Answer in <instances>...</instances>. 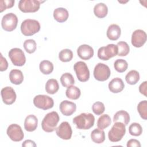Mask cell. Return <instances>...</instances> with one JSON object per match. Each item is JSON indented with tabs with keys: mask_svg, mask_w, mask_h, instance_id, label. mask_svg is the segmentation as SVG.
Returning a JSON list of instances; mask_svg holds the SVG:
<instances>
[{
	"mask_svg": "<svg viewBox=\"0 0 147 147\" xmlns=\"http://www.w3.org/2000/svg\"><path fill=\"white\" fill-rule=\"evenodd\" d=\"M115 69L120 73L125 72L128 67L127 62L123 59H117L114 63Z\"/></svg>",
	"mask_w": 147,
	"mask_h": 147,
	"instance_id": "836d02e7",
	"label": "cell"
},
{
	"mask_svg": "<svg viewBox=\"0 0 147 147\" xmlns=\"http://www.w3.org/2000/svg\"><path fill=\"white\" fill-rule=\"evenodd\" d=\"M37 124L38 119L37 117L33 114H30L25 119L24 128L28 131H33L37 129Z\"/></svg>",
	"mask_w": 147,
	"mask_h": 147,
	"instance_id": "d6986e66",
	"label": "cell"
},
{
	"mask_svg": "<svg viewBox=\"0 0 147 147\" xmlns=\"http://www.w3.org/2000/svg\"><path fill=\"white\" fill-rule=\"evenodd\" d=\"M59 114L56 111L48 113L43 118L41 122V127L44 131L47 133L53 131L56 129L59 121Z\"/></svg>",
	"mask_w": 147,
	"mask_h": 147,
	"instance_id": "7a4b0ae2",
	"label": "cell"
},
{
	"mask_svg": "<svg viewBox=\"0 0 147 147\" xmlns=\"http://www.w3.org/2000/svg\"><path fill=\"white\" fill-rule=\"evenodd\" d=\"M121 34L120 27L117 24L110 25L107 30V37L112 41H115L119 38Z\"/></svg>",
	"mask_w": 147,
	"mask_h": 147,
	"instance_id": "ffe728a7",
	"label": "cell"
},
{
	"mask_svg": "<svg viewBox=\"0 0 147 147\" xmlns=\"http://www.w3.org/2000/svg\"><path fill=\"white\" fill-rule=\"evenodd\" d=\"M8 55L12 63L16 66H22L26 62L25 54L20 48H14L11 49L9 52Z\"/></svg>",
	"mask_w": 147,
	"mask_h": 147,
	"instance_id": "8fae6325",
	"label": "cell"
},
{
	"mask_svg": "<svg viewBox=\"0 0 147 147\" xmlns=\"http://www.w3.org/2000/svg\"><path fill=\"white\" fill-rule=\"evenodd\" d=\"M111 75L110 69L108 65L99 63L97 64L94 69V76L98 81L103 82L107 80Z\"/></svg>",
	"mask_w": 147,
	"mask_h": 147,
	"instance_id": "52a82bcc",
	"label": "cell"
},
{
	"mask_svg": "<svg viewBox=\"0 0 147 147\" xmlns=\"http://www.w3.org/2000/svg\"><path fill=\"white\" fill-rule=\"evenodd\" d=\"M61 113L65 116H69L74 114L76 110V105L75 103L65 100L62 101L59 106Z\"/></svg>",
	"mask_w": 147,
	"mask_h": 147,
	"instance_id": "2e32d148",
	"label": "cell"
},
{
	"mask_svg": "<svg viewBox=\"0 0 147 147\" xmlns=\"http://www.w3.org/2000/svg\"><path fill=\"white\" fill-rule=\"evenodd\" d=\"M81 94V92L80 89L74 86H71L67 88L65 91V95L66 96L70 99L73 100H76L78 99Z\"/></svg>",
	"mask_w": 147,
	"mask_h": 147,
	"instance_id": "4316f807",
	"label": "cell"
},
{
	"mask_svg": "<svg viewBox=\"0 0 147 147\" xmlns=\"http://www.w3.org/2000/svg\"><path fill=\"white\" fill-rule=\"evenodd\" d=\"M24 48L28 53H33L36 49V42L33 39L26 40L24 42Z\"/></svg>",
	"mask_w": 147,
	"mask_h": 147,
	"instance_id": "8d00e7d4",
	"label": "cell"
},
{
	"mask_svg": "<svg viewBox=\"0 0 147 147\" xmlns=\"http://www.w3.org/2000/svg\"><path fill=\"white\" fill-rule=\"evenodd\" d=\"M15 1L13 0H1L0 1V11L2 12L6 9H9L14 6Z\"/></svg>",
	"mask_w": 147,
	"mask_h": 147,
	"instance_id": "f35d334b",
	"label": "cell"
},
{
	"mask_svg": "<svg viewBox=\"0 0 147 147\" xmlns=\"http://www.w3.org/2000/svg\"><path fill=\"white\" fill-rule=\"evenodd\" d=\"M118 53V47L117 45L110 44L106 47H102L98 51V57L103 60H108L110 58L116 56Z\"/></svg>",
	"mask_w": 147,
	"mask_h": 147,
	"instance_id": "8992f818",
	"label": "cell"
},
{
	"mask_svg": "<svg viewBox=\"0 0 147 147\" xmlns=\"http://www.w3.org/2000/svg\"><path fill=\"white\" fill-rule=\"evenodd\" d=\"M22 146L24 147H28V146H30V147H35L36 146V144H35V142L30 140H26L25 141H24L22 144Z\"/></svg>",
	"mask_w": 147,
	"mask_h": 147,
	"instance_id": "7bdbcfd3",
	"label": "cell"
},
{
	"mask_svg": "<svg viewBox=\"0 0 147 147\" xmlns=\"http://www.w3.org/2000/svg\"><path fill=\"white\" fill-rule=\"evenodd\" d=\"M95 117L91 113H81L73 119V123L79 129L87 130L94 126Z\"/></svg>",
	"mask_w": 147,
	"mask_h": 147,
	"instance_id": "6da1fadb",
	"label": "cell"
},
{
	"mask_svg": "<svg viewBox=\"0 0 147 147\" xmlns=\"http://www.w3.org/2000/svg\"><path fill=\"white\" fill-rule=\"evenodd\" d=\"M137 111L140 117L145 120L147 119V101L146 100L141 101L137 105Z\"/></svg>",
	"mask_w": 147,
	"mask_h": 147,
	"instance_id": "d590c367",
	"label": "cell"
},
{
	"mask_svg": "<svg viewBox=\"0 0 147 147\" xmlns=\"http://www.w3.org/2000/svg\"><path fill=\"white\" fill-rule=\"evenodd\" d=\"M118 47V56H125L129 52L130 48L127 42L125 41H119L117 44Z\"/></svg>",
	"mask_w": 147,
	"mask_h": 147,
	"instance_id": "1f68e13d",
	"label": "cell"
},
{
	"mask_svg": "<svg viewBox=\"0 0 147 147\" xmlns=\"http://www.w3.org/2000/svg\"><path fill=\"white\" fill-rule=\"evenodd\" d=\"M9 79L11 83L14 84H21L24 80V75L22 71L17 69L11 70L9 74Z\"/></svg>",
	"mask_w": 147,
	"mask_h": 147,
	"instance_id": "7402d4cb",
	"label": "cell"
},
{
	"mask_svg": "<svg viewBox=\"0 0 147 147\" xmlns=\"http://www.w3.org/2000/svg\"><path fill=\"white\" fill-rule=\"evenodd\" d=\"M127 147H140L141 144L139 141L136 139H130L127 142Z\"/></svg>",
	"mask_w": 147,
	"mask_h": 147,
	"instance_id": "60d3db41",
	"label": "cell"
},
{
	"mask_svg": "<svg viewBox=\"0 0 147 147\" xmlns=\"http://www.w3.org/2000/svg\"><path fill=\"white\" fill-rule=\"evenodd\" d=\"M105 107L101 102H96L92 106V110L96 115H101L105 111Z\"/></svg>",
	"mask_w": 147,
	"mask_h": 147,
	"instance_id": "74e56055",
	"label": "cell"
},
{
	"mask_svg": "<svg viewBox=\"0 0 147 147\" xmlns=\"http://www.w3.org/2000/svg\"><path fill=\"white\" fill-rule=\"evenodd\" d=\"M74 69L78 80L82 82H87L90 78V71L87 64L82 61L76 62Z\"/></svg>",
	"mask_w": 147,
	"mask_h": 147,
	"instance_id": "9c48e42d",
	"label": "cell"
},
{
	"mask_svg": "<svg viewBox=\"0 0 147 147\" xmlns=\"http://www.w3.org/2000/svg\"><path fill=\"white\" fill-rule=\"evenodd\" d=\"M131 44L136 48L142 47L146 41V34L141 29H137L132 33Z\"/></svg>",
	"mask_w": 147,
	"mask_h": 147,
	"instance_id": "5bb4252c",
	"label": "cell"
},
{
	"mask_svg": "<svg viewBox=\"0 0 147 147\" xmlns=\"http://www.w3.org/2000/svg\"><path fill=\"white\" fill-rule=\"evenodd\" d=\"M108 86L109 89L111 92L113 93H118L123 90L125 84L121 78H115L109 82Z\"/></svg>",
	"mask_w": 147,
	"mask_h": 147,
	"instance_id": "ac0fdd59",
	"label": "cell"
},
{
	"mask_svg": "<svg viewBox=\"0 0 147 147\" xmlns=\"http://www.w3.org/2000/svg\"><path fill=\"white\" fill-rule=\"evenodd\" d=\"M34 105L40 109L47 110L53 107L54 102L52 98L46 95H38L33 99Z\"/></svg>",
	"mask_w": 147,
	"mask_h": 147,
	"instance_id": "30bf717a",
	"label": "cell"
},
{
	"mask_svg": "<svg viewBox=\"0 0 147 147\" xmlns=\"http://www.w3.org/2000/svg\"><path fill=\"white\" fill-rule=\"evenodd\" d=\"M59 58L63 62H68L73 58V52L69 49H63L59 53Z\"/></svg>",
	"mask_w": 147,
	"mask_h": 147,
	"instance_id": "d6a6232c",
	"label": "cell"
},
{
	"mask_svg": "<svg viewBox=\"0 0 147 147\" xmlns=\"http://www.w3.org/2000/svg\"><path fill=\"white\" fill-rule=\"evenodd\" d=\"M59 88V86L56 79H50L45 84V90L48 94H54L57 92Z\"/></svg>",
	"mask_w": 147,
	"mask_h": 147,
	"instance_id": "484cf974",
	"label": "cell"
},
{
	"mask_svg": "<svg viewBox=\"0 0 147 147\" xmlns=\"http://www.w3.org/2000/svg\"><path fill=\"white\" fill-rule=\"evenodd\" d=\"M92 141L96 144H101L105 140V131L100 129H95L91 133Z\"/></svg>",
	"mask_w": 147,
	"mask_h": 147,
	"instance_id": "cb8c5ba5",
	"label": "cell"
},
{
	"mask_svg": "<svg viewBox=\"0 0 147 147\" xmlns=\"http://www.w3.org/2000/svg\"><path fill=\"white\" fill-rule=\"evenodd\" d=\"M146 88H147V82L145 81L142 83L139 86V91L141 94H143L145 96H147L146 94Z\"/></svg>",
	"mask_w": 147,
	"mask_h": 147,
	"instance_id": "b9f144b4",
	"label": "cell"
},
{
	"mask_svg": "<svg viewBox=\"0 0 147 147\" xmlns=\"http://www.w3.org/2000/svg\"><path fill=\"white\" fill-rule=\"evenodd\" d=\"M44 2L37 0H21L18 3V8L23 13H34L39 10L40 3Z\"/></svg>",
	"mask_w": 147,
	"mask_h": 147,
	"instance_id": "5b68a950",
	"label": "cell"
},
{
	"mask_svg": "<svg viewBox=\"0 0 147 147\" xmlns=\"http://www.w3.org/2000/svg\"><path fill=\"white\" fill-rule=\"evenodd\" d=\"M126 133L125 125L120 122H114L108 133L109 140L113 142L121 141Z\"/></svg>",
	"mask_w": 147,
	"mask_h": 147,
	"instance_id": "277c9868",
	"label": "cell"
},
{
	"mask_svg": "<svg viewBox=\"0 0 147 147\" xmlns=\"http://www.w3.org/2000/svg\"><path fill=\"white\" fill-rule=\"evenodd\" d=\"M94 13L95 16L99 18L105 17L108 13L107 6L103 3H99L94 7Z\"/></svg>",
	"mask_w": 147,
	"mask_h": 147,
	"instance_id": "d4e9b609",
	"label": "cell"
},
{
	"mask_svg": "<svg viewBox=\"0 0 147 147\" xmlns=\"http://www.w3.org/2000/svg\"><path fill=\"white\" fill-rule=\"evenodd\" d=\"M60 82L62 86L67 88L72 86L75 83V80L73 76L68 72L64 73L61 76Z\"/></svg>",
	"mask_w": 147,
	"mask_h": 147,
	"instance_id": "4dcf8cb0",
	"label": "cell"
},
{
	"mask_svg": "<svg viewBox=\"0 0 147 147\" xmlns=\"http://www.w3.org/2000/svg\"><path fill=\"white\" fill-rule=\"evenodd\" d=\"M56 133L60 138L68 140L71 139L72 137V130L69 123L67 121H64L61 122L56 129Z\"/></svg>",
	"mask_w": 147,
	"mask_h": 147,
	"instance_id": "4fadbf2b",
	"label": "cell"
},
{
	"mask_svg": "<svg viewBox=\"0 0 147 147\" xmlns=\"http://www.w3.org/2000/svg\"><path fill=\"white\" fill-rule=\"evenodd\" d=\"M1 95L3 102L7 105L13 104L16 99V94L14 89L11 87H5L1 90Z\"/></svg>",
	"mask_w": 147,
	"mask_h": 147,
	"instance_id": "9a60e30c",
	"label": "cell"
},
{
	"mask_svg": "<svg viewBox=\"0 0 147 147\" xmlns=\"http://www.w3.org/2000/svg\"><path fill=\"white\" fill-rule=\"evenodd\" d=\"M129 132L131 136H139L142 133V128L138 123L134 122L129 126Z\"/></svg>",
	"mask_w": 147,
	"mask_h": 147,
	"instance_id": "e575fe53",
	"label": "cell"
},
{
	"mask_svg": "<svg viewBox=\"0 0 147 147\" xmlns=\"http://www.w3.org/2000/svg\"><path fill=\"white\" fill-rule=\"evenodd\" d=\"M40 30V24L36 20H25L21 25V31L26 36H32L38 32Z\"/></svg>",
	"mask_w": 147,
	"mask_h": 147,
	"instance_id": "3957f363",
	"label": "cell"
},
{
	"mask_svg": "<svg viewBox=\"0 0 147 147\" xmlns=\"http://www.w3.org/2000/svg\"><path fill=\"white\" fill-rule=\"evenodd\" d=\"M39 68L43 74L49 75L52 73L53 70V65L50 61L45 60L40 62Z\"/></svg>",
	"mask_w": 147,
	"mask_h": 147,
	"instance_id": "f1b7e54d",
	"label": "cell"
},
{
	"mask_svg": "<svg viewBox=\"0 0 147 147\" xmlns=\"http://www.w3.org/2000/svg\"><path fill=\"white\" fill-rule=\"evenodd\" d=\"M8 63L6 59L3 57L2 53H1V64H0V71H4L7 69Z\"/></svg>",
	"mask_w": 147,
	"mask_h": 147,
	"instance_id": "ab89813d",
	"label": "cell"
},
{
	"mask_svg": "<svg viewBox=\"0 0 147 147\" xmlns=\"http://www.w3.org/2000/svg\"><path fill=\"white\" fill-rule=\"evenodd\" d=\"M17 24L18 18L17 16L13 13L5 14L2 18V28L5 31L11 32L14 30L16 28Z\"/></svg>",
	"mask_w": 147,
	"mask_h": 147,
	"instance_id": "ba28073f",
	"label": "cell"
},
{
	"mask_svg": "<svg viewBox=\"0 0 147 147\" xmlns=\"http://www.w3.org/2000/svg\"><path fill=\"white\" fill-rule=\"evenodd\" d=\"M130 121V115L129 113L124 110L117 111L114 115L113 122H120L123 123L125 126L127 125Z\"/></svg>",
	"mask_w": 147,
	"mask_h": 147,
	"instance_id": "603a6c76",
	"label": "cell"
},
{
	"mask_svg": "<svg viewBox=\"0 0 147 147\" xmlns=\"http://www.w3.org/2000/svg\"><path fill=\"white\" fill-rule=\"evenodd\" d=\"M6 133L9 138L15 142L21 141L24 137V134L21 126L15 123L11 124L9 126L7 129Z\"/></svg>",
	"mask_w": 147,
	"mask_h": 147,
	"instance_id": "7c38bea8",
	"label": "cell"
},
{
	"mask_svg": "<svg viewBox=\"0 0 147 147\" xmlns=\"http://www.w3.org/2000/svg\"><path fill=\"white\" fill-rule=\"evenodd\" d=\"M126 82L130 84H136L140 80V74L139 72L136 70L130 71L125 76Z\"/></svg>",
	"mask_w": 147,
	"mask_h": 147,
	"instance_id": "83f0119b",
	"label": "cell"
},
{
	"mask_svg": "<svg viewBox=\"0 0 147 147\" xmlns=\"http://www.w3.org/2000/svg\"><path fill=\"white\" fill-rule=\"evenodd\" d=\"M111 122V118L108 114L102 115L98 119L97 126L99 129H105L109 127Z\"/></svg>",
	"mask_w": 147,
	"mask_h": 147,
	"instance_id": "f546056e",
	"label": "cell"
},
{
	"mask_svg": "<svg viewBox=\"0 0 147 147\" xmlns=\"http://www.w3.org/2000/svg\"><path fill=\"white\" fill-rule=\"evenodd\" d=\"M69 14L67 10L63 7H59L53 11V17L59 22H64L68 18Z\"/></svg>",
	"mask_w": 147,
	"mask_h": 147,
	"instance_id": "44dd1931",
	"label": "cell"
},
{
	"mask_svg": "<svg viewBox=\"0 0 147 147\" xmlns=\"http://www.w3.org/2000/svg\"><path fill=\"white\" fill-rule=\"evenodd\" d=\"M77 53L80 59L87 60L93 56L94 49L88 45L83 44L78 47L77 49Z\"/></svg>",
	"mask_w": 147,
	"mask_h": 147,
	"instance_id": "e0dca14e",
	"label": "cell"
}]
</instances>
